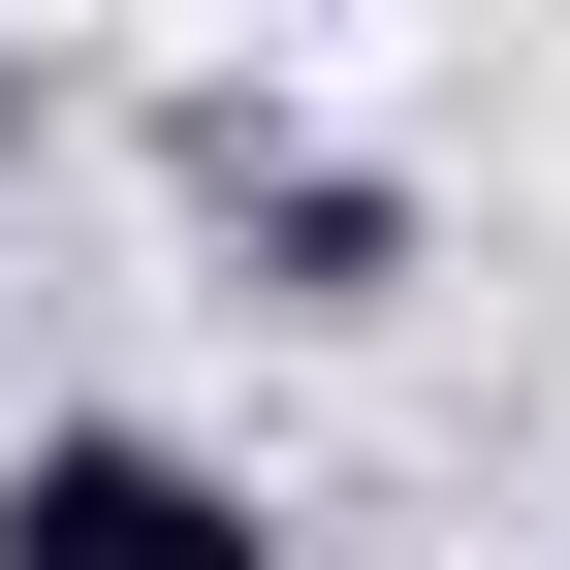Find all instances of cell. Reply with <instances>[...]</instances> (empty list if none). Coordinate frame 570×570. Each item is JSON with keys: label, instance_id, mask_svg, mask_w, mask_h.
<instances>
[{"label": "cell", "instance_id": "obj_1", "mask_svg": "<svg viewBox=\"0 0 570 570\" xmlns=\"http://www.w3.org/2000/svg\"><path fill=\"white\" fill-rule=\"evenodd\" d=\"M0 570H285L223 444H159V412H32L0 444Z\"/></svg>", "mask_w": 570, "mask_h": 570}, {"label": "cell", "instance_id": "obj_2", "mask_svg": "<svg viewBox=\"0 0 570 570\" xmlns=\"http://www.w3.org/2000/svg\"><path fill=\"white\" fill-rule=\"evenodd\" d=\"M190 223H223L254 317H412V254H444L381 159H285V127H190Z\"/></svg>", "mask_w": 570, "mask_h": 570}, {"label": "cell", "instance_id": "obj_3", "mask_svg": "<svg viewBox=\"0 0 570 570\" xmlns=\"http://www.w3.org/2000/svg\"><path fill=\"white\" fill-rule=\"evenodd\" d=\"M285 32H348V0H285Z\"/></svg>", "mask_w": 570, "mask_h": 570}]
</instances>
